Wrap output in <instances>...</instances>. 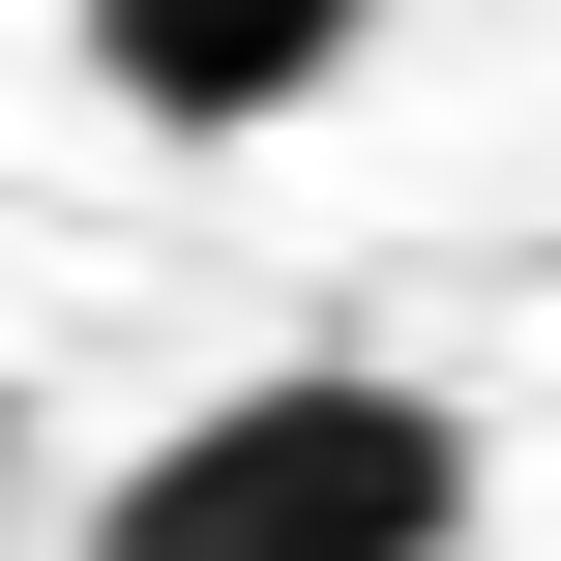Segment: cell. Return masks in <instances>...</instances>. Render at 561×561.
I'll use <instances>...</instances> for the list:
<instances>
[{
  "label": "cell",
  "instance_id": "cell-3",
  "mask_svg": "<svg viewBox=\"0 0 561 561\" xmlns=\"http://www.w3.org/2000/svg\"><path fill=\"white\" fill-rule=\"evenodd\" d=\"M0 444H30V414H0Z\"/></svg>",
  "mask_w": 561,
  "mask_h": 561
},
{
  "label": "cell",
  "instance_id": "cell-1",
  "mask_svg": "<svg viewBox=\"0 0 561 561\" xmlns=\"http://www.w3.org/2000/svg\"><path fill=\"white\" fill-rule=\"evenodd\" d=\"M89 561H473V414L385 355H266L178 444H118Z\"/></svg>",
  "mask_w": 561,
  "mask_h": 561
},
{
  "label": "cell",
  "instance_id": "cell-2",
  "mask_svg": "<svg viewBox=\"0 0 561 561\" xmlns=\"http://www.w3.org/2000/svg\"><path fill=\"white\" fill-rule=\"evenodd\" d=\"M385 59V0H89V89L148 118V148H266V118H325Z\"/></svg>",
  "mask_w": 561,
  "mask_h": 561
}]
</instances>
